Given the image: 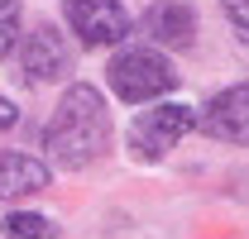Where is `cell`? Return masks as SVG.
<instances>
[{
	"label": "cell",
	"mask_w": 249,
	"mask_h": 239,
	"mask_svg": "<svg viewBox=\"0 0 249 239\" xmlns=\"http://www.w3.org/2000/svg\"><path fill=\"white\" fill-rule=\"evenodd\" d=\"M15 120H19L15 101H5V96H0V129H15Z\"/></svg>",
	"instance_id": "cell-12"
},
{
	"label": "cell",
	"mask_w": 249,
	"mask_h": 239,
	"mask_svg": "<svg viewBox=\"0 0 249 239\" xmlns=\"http://www.w3.org/2000/svg\"><path fill=\"white\" fill-rule=\"evenodd\" d=\"M144 34L154 43H163V48H187L196 38V15L182 0H158V5L144 10Z\"/></svg>",
	"instance_id": "cell-7"
},
{
	"label": "cell",
	"mask_w": 249,
	"mask_h": 239,
	"mask_svg": "<svg viewBox=\"0 0 249 239\" xmlns=\"http://www.w3.org/2000/svg\"><path fill=\"white\" fill-rule=\"evenodd\" d=\"M196 124H201L211 139L249 144V82H235V86H225L220 96H211Z\"/></svg>",
	"instance_id": "cell-5"
},
{
	"label": "cell",
	"mask_w": 249,
	"mask_h": 239,
	"mask_svg": "<svg viewBox=\"0 0 249 239\" xmlns=\"http://www.w3.org/2000/svg\"><path fill=\"white\" fill-rule=\"evenodd\" d=\"M67 67H72V53H67L62 34L34 29L29 43H24V77L29 82H58V77H67Z\"/></svg>",
	"instance_id": "cell-6"
},
{
	"label": "cell",
	"mask_w": 249,
	"mask_h": 239,
	"mask_svg": "<svg viewBox=\"0 0 249 239\" xmlns=\"http://www.w3.org/2000/svg\"><path fill=\"white\" fill-rule=\"evenodd\" d=\"M106 77H110V91L120 101H154V96L178 86L173 62L163 53H154V48H124V53H115V62L106 67Z\"/></svg>",
	"instance_id": "cell-2"
},
{
	"label": "cell",
	"mask_w": 249,
	"mask_h": 239,
	"mask_svg": "<svg viewBox=\"0 0 249 239\" xmlns=\"http://www.w3.org/2000/svg\"><path fill=\"white\" fill-rule=\"evenodd\" d=\"M19 38V0H0V58L15 48Z\"/></svg>",
	"instance_id": "cell-10"
},
{
	"label": "cell",
	"mask_w": 249,
	"mask_h": 239,
	"mask_svg": "<svg viewBox=\"0 0 249 239\" xmlns=\"http://www.w3.org/2000/svg\"><path fill=\"white\" fill-rule=\"evenodd\" d=\"M67 24L87 48H106L129 34V15L120 0H67Z\"/></svg>",
	"instance_id": "cell-4"
},
{
	"label": "cell",
	"mask_w": 249,
	"mask_h": 239,
	"mask_svg": "<svg viewBox=\"0 0 249 239\" xmlns=\"http://www.w3.org/2000/svg\"><path fill=\"white\" fill-rule=\"evenodd\" d=\"M192 129H196L192 105H154V110H144L129 124V149H134V158L154 163L173 144H182V134H192Z\"/></svg>",
	"instance_id": "cell-3"
},
{
	"label": "cell",
	"mask_w": 249,
	"mask_h": 239,
	"mask_svg": "<svg viewBox=\"0 0 249 239\" xmlns=\"http://www.w3.org/2000/svg\"><path fill=\"white\" fill-rule=\"evenodd\" d=\"M0 230L5 235H53V220L48 215H29V210H15V215H5Z\"/></svg>",
	"instance_id": "cell-9"
},
{
	"label": "cell",
	"mask_w": 249,
	"mask_h": 239,
	"mask_svg": "<svg viewBox=\"0 0 249 239\" xmlns=\"http://www.w3.org/2000/svg\"><path fill=\"white\" fill-rule=\"evenodd\" d=\"M43 144H48V158L58 168H87L91 158H101L110 144V115H106L101 91L87 86V82L67 86L53 124L43 129Z\"/></svg>",
	"instance_id": "cell-1"
},
{
	"label": "cell",
	"mask_w": 249,
	"mask_h": 239,
	"mask_svg": "<svg viewBox=\"0 0 249 239\" xmlns=\"http://www.w3.org/2000/svg\"><path fill=\"white\" fill-rule=\"evenodd\" d=\"M225 5V19L235 24V34H240V43L249 48V0H220Z\"/></svg>",
	"instance_id": "cell-11"
},
{
	"label": "cell",
	"mask_w": 249,
	"mask_h": 239,
	"mask_svg": "<svg viewBox=\"0 0 249 239\" xmlns=\"http://www.w3.org/2000/svg\"><path fill=\"white\" fill-rule=\"evenodd\" d=\"M48 187V168L29 158V153H0V196L15 201V196H34Z\"/></svg>",
	"instance_id": "cell-8"
}]
</instances>
